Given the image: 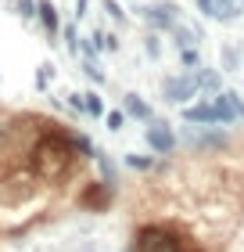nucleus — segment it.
I'll return each instance as SVG.
<instances>
[{
	"instance_id": "obj_11",
	"label": "nucleus",
	"mask_w": 244,
	"mask_h": 252,
	"mask_svg": "<svg viewBox=\"0 0 244 252\" xmlns=\"http://www.w3.org/2000/svg\"><path fill=\"white\" fill-rule=\"evenodd\" d=\"M36 18L43 22V32H47V40L54 43L57 32H61V22H57V7L51 0H36Z\"/></svg>"
},
{
	"instance_id": "obj_1",
	"label": "nucleus",
	"mask_w": 244,
	"mask_h": 252,
	"mask_svg": "<svg viewBox=\"0 0 244 252\" xmlns=\"http://www.w3.org/2000/svg\"><path fill=\"white\" fill-rule=\"evenodd\" d=\"M76 144H72V133L68 130H51L43 133L36 144H32V169H36L40 180L47 184H57V180L68 177V169L76 162Z\"/></svg>"
},
{
	"instance_id": "obj_28",
	"label": "nucleus",
	"mask_w": 244,
	"mask_h": 252,
	"mask_svg": "<svg viewBox=\"0 0 244 252\" xmlns=\"http://www.w3.org/2000/svg\"><path fill=\"white\" fill-rule=\"evenodd\" d=\"M86 7H90V0H76V18H86Z\"/></svg>"
},
{
	"instance_id": "obj_7",
	"label": "nucleus",
	"mask_w": 244,
	"mask_h": 252,
	"mask_svg": "<svg viewBox=\"0 0 244 252\" xmlns=\"http://www.w3.org/2000/svg\"><path fill=\"white\" fill-rule=\"evenodd\" d=\"M194 7L201 11L205 18L223 22V26H230V22H241V18H244V7L237 4V0H194Z\"/></svg>"
},
{
	"instance_id": "obj_8",
	"label": "nucleus",
	"mask_w": 244,
	"mask_h": 252,
	"mask_svg": "<svg viewBox=\"0 0 244 252\" xmlns=\"http://www.w3.org/2000/svg\"><path fill=\"white\" fill-rule=\"evenodd\" d=\"M183 123H190V126H223V116H219L216 101H194V105L183 108Z\"/></svg>"
},
{
	"instance_id": "obj_10",
	"label": "nucleus",
	"mask_w": 244,
	"mask_h": 252,
	"mask_svg": "<svg viewBox=\"0 0 244 252\" xmlns=\"http://www.w3.org/2000/svg\"><path fill=\"white\" fill-rule=\"evenodd\" d=\"M194 83H197V90L201 94H219L223 90V72L219 68H208V65H201V68H194Z\"/></svg>"
},
{
	"instance_id": "obj_3",
	"label": "nucleus",
	"mask_w": 244,
	"mask_h": 252,
	"mask_svg": "<svg viewBox=\"0 0 244 252\" xmlns=\"http://www.w3.org/2000/svg\"><path fill=\"white\" fill-rule=\"evenodd\" d=\"M197 83H194V72H180V76H165L162 79V97L169 101V105H180V108H187L197 101Z\"/></svg>"
},
{
	"instance_id": "obj_22",
	"label": "nucleus",
	"mask_w": 244,
	"mask_h": 252,
	"mask_svg": "<svg viewBox=\"0 0 244 252\" xmlns=\"http://www.w3.org/2000/svg\"><path fill=\"white\" fill-rule=\"evenodd\" d=\"M223 97L230 101V108H234V116H237V119H244V97L237 94V90H223Z\"/></svg>"
},
{
	"instance_id": "obj_25",
	"label": "nucleus",
	"mask_w": 244,
	"mask_h": 252,
	"mask_svg": "<svg viewBox=\"0 0 244 252\" xmlns=\"http://www.w3.org/2000/svg\"><path fill=\"white\" fill-rule=\"evenodd\" d=\"M61 36H65V43H68V51L79 54V32H76V26H65V29H61Z\"/></svg>"
},
{
	"instance_id": "obj_18",
	"label": "nucleus",
	"mask_w": 244,
	"mask_h": 252,
	"mask_svg": "<svg viewBox=\"0 0 244 252\" xmlns=\"http://www.w3.org/2000/svg\"><path fill=\"white\" fill-rule=\"evenodd\" d=\"M144 54H147L151 62H158V58H162V40H158V32H155V29H151L147 36H144Z\"/></svg>"
},
{
	"instance_id": "obj_21",
	"label": "nucleus",
	"mask_w": 244,
	"mask_h": 252,
	"mask_svg": "<svg viewBox=\"0 0 244 252\" xmlns=\"http://www.w3.org/2000/svg\"><path fill=\"white\" fill-rule=\"evenodd\" d=\"M104 123H108V130H111V133H119L122 126H126V112H122V108H111V112H104Z\"/></svg>"
},
{
	"instance_id": "obj_15",
	"label": "nucleus",
	"mask_w": 244,
	"mask_h": 252,
	"mask_svg": "<svg viewBox=\"0 0 244 252\" xmlns=\"http://www.w3.org/2000/svg\"><path fill=\"white\" fill-rule=\"evenodd\" d=\"M90 43H94L97 51H108V54L119 51V36H115V32H104V29H97L94 36H90Z\"/></svg>"
},
{
	"instance_id": "obj_2",
	"label": "nucleus",
	"mask_w": 244,
	"mask_h": 252,
	"mask_svg": "<svg viewBox=\"0 0 244 252\" xmlns=\"http://www.w3.org/2000/svg\"><path fill=\"white\" fill-rule=\"evenodd\" d=\"M136 18H144L155 32H172V26H180V4L172 0H155V4H133Z\"/></svg>"
},
{
	"instance_id": "obj_27",
	"label": "nucleus",
	"mask_w": 244,
	"mask_h": 252,
	"mask_svg": "<svg viewBox=\"0 0 244 252\" xmlns=\"http://www.w3.org/2000/svg\"><path fill=\"white\" fill-rule=\"evenodd\" d=\"M18 15L22 18H36V0H18Z\"/></svg>"
},
{
	"instance_id": "obj_23",
	"label": "nucleus",
	"mask_w": 244,
	"mask_h": 252,
	"mask_svg": "<svg viewBox=\"0 0 244 252\" xmlns=\"http://www.w3.org/2000/svg\"><path fill=\"white\" fill-rule=\"evenodd\" d=\"M104 11L111 15V22H119V26H126V11H122V4H119V0H104Z\"/></svg>"
},
{
	"instance_id": "obj_14",
	"label": "nucleus",
	"mask_w": 244,
	"mask_h": 252,
	"mask_svg": "<svg viewBox=\"0 0 244 252\" xmlns=\"http://www.w3.org/2000/svg\"><path fill=\"white\" fill-rule=\"evenodd\" d=\"M219 62H223V72H237V68H241V47H237V43H223Z\"/></svg>"
},
{
	"instance_id": "obj_24",
	"label": "nucleus",
	"mask_w": 244,
	"mask_h": 252,
	"mask_svg": "<svg viewBox=\"0 0 244 252\" xmlns=\"http://www.w3.org/2000/svg\"><path fill=\"white\" fill-rule=\"evenodd\" d=\"M51 79H54V65H51V62H43V65H40V72H36V87H40V90H47Z\"/></svg>"
},
{
	"instance_id": "obj_6",
	"label": "nucleus",
	"mask_w": 244,
	"mask_h": 252,
	"mask_svg": "<svg viewBox=\"0 0 244 252\" xmlns=\"http://www.w3.org/2000/svg\"><path fill=\"white\" fill-rule=\"evenodd\" d=\"M180 137H183V144L197 148V152L226 148V141H230V133H226V130H219V126H187V130H183Z\"/></svg>"
},
{
	"instance_id": "obj_9",
	"label": "nucleus",
	"mask_w": 244,
	"mask_h": 252,
	"mask_svg": "<svg viewBox=\"0 0 244 252\" xmlns=\"http://www.w3.org/2000/svg\"><path fill=\"white\" fill-rule=\"evenodd\" d=\"M111 194H115V188H108L104 180H97V184H90L83 194H79V205L90 209V213H104L111 205Z\"/></svg>"
},
{
	"instance_id": "obj_5",
	"label": "nucleus",
	"mask_w": 244,
	"mask_h": 252,
	"mask_svg": "<svg viewBox=\"0 0 244 252\" xmlns=\"http://www.w3.org/2000/svg\"><path fill=\"white\" fill-rule=\"evenodd\" d=\"M144 141H147V148H151L155 155L165 158V155L176 152V141H180V137H176V130H172V123H165V119H151V123L144 126Z\"/></svg>"
},
{
	"instance_id": "obj_19",
	"label": "nucleus",
	"mask_w": 244,
	"mask_h": 252,
	"mask_svg": "<svg viewBox=\"0 0 244 252\" xmlns=\"http://www.w3.org/2000/svg\"><path fill=\"white\" fill-rule=\"evenodd\" d=\"M86 116H94V119H101L104 116V101H101V94H97V90H86Z\"/></svg>"
},
{
	"instance_id": "obj_17",
	"label": "nucleus",
	"mask_w": 244,
	"mask_h": 252,
	"mask_svg": "<svg viewBox=\"0 0 244 252\" xmlns=\"http://www.w3.org/2000/svg\"><path fill=\"white\" fill-rule=\"evenodd\" d=\"M180 65H183V72H194V68H201V51L197 47H180Z\"/></svg>"
},
{
	"instance_id": "obj_4",
	"label": "nucleus",
	"mask_w": 244,
	"mask_h": 252,
	"mask_svg": "<svg viewBox=\"0 0 244 252\" xmlns=\"http://www.w3.org/2000/svg\"><path fill=\"white\" fill-rule=\"evenodd\" d=\"M133 249H136V252H180V242L165 231V227L147 223V227H140V231H136Z\"/></svg>"
},
{
	"instance_id": "obj_16",
	"label": "nucleus",
	"mask_w": 244,
	"mask_h": 252,
	"mask_svg": "<svg viewBox=\"0 0 244 252\" xmlns=\"http://www.w3.org/2000/svg\"><path fill=\"white\" fill-rule=\"evenodd\" d=\"M126 166H130V169H140V173H147V169L162 166V158H151V155H136V152H130V155H126Z\"/></svg>"
},
{
	"instance_id": "obj_13",
	"label": "nucleus",
	"mask_w": 244,
	"mask_h": 252,
	"mask_svg": "<svg viewBox=\"0 0 244 252\" xmlns=\"http://www.w3.org/2000/svg\"><path fill=\"white\" fill-rule=\"evenodd\" d=\"M94 162L101 166V180H104V184H108V188H119V169H115L111 158L104 155V152H97V155H94Z\"/></svg>"
},
{
	"instance_id": "obj_30",
	"label": "nucleus",
	"mask_w": 244,
	"mask_h": 252,
	"mask_svg": "<svg viewBox=\"0 0 244 252\" xmlns=\"http://www.w3.org/2000/svg\"><path fill=\"white\" fill-rule=\"evenodd\" d=\"M237 4H241V7H244V0H237Z\"/></svg>"
},
{
	"instance_id": "obj_12",
	"label": "nucleus",
	"mask_w": 244,
	"mask_h": 252,
	"mask_svg": "<svg viewBox=\"0 0 244 252\" xmlns=\"http://www.w3.org/2000/svg\"><path fill=\"white\" fill-rule=\"evenodd\" d=\"M122 112H126V116H133V119H140V123H151V119H155L151 105H147L140 94H133V90H130V94H122Z\"/></svg>"
},
{
	"instance_id": "obj_29",
	"label": "nucleus",
	"mask_w": 244,
	"mask_h": 252,
	"mask_svg": "<svg viewBox=\"0 0 244 252\" xmlns=\"http://www.w3.org/2000/svg\"><path fill=\"white\" fill-rule=\"evenodd\" d=\"M122 252H136V249H133V245H130V249H122Z\"/></svg>"
},
{
	"instance_id": "obj_26",
	"label": "nucleus",
	"mask_w": 244,
	"mask_h": 252,
	"mask_svg": "<svg viewBox=\"0 0 244 252\" xmlns=\"http://www.w3.org/2000/svg\"><path fill=\"white\" fill-rule=\"evenodd\" d=\"M68 108H72L76 116H86V97L83 94H68Z\"/></svg>"
},
{
	"instance_id": "obj_20",
	"label": "nucleus",
	"mask_w": 244,
	"mask_h": 252,
	"mask_svg": "<svg viewBox=\"0 0 244 252\" xmlns=\"http://www.w3.org/2000/svg\"><path fill=\"white\" fill-rule=\"evenodd\" d=\"M79 68H83V72L90 76V83H97V87H104V83H108V76H104L101 68H97V62H90V58H83V65H79Z\"/></svg>"
}]
</instances>
